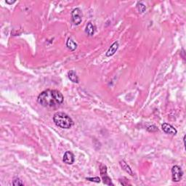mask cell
I'll return each mask as SVG.
<instances>
[{"mask_svg": "<svg viewBox=\"0 0 186 186\" xmlns=\"http://www.w3.org/2000/svg\"><path fill=\"white\" fill-rule=\"evenodd\" d=\"M68 78L70 80L74 83H79V78H78L77 74L74 71H70L68 74Z\"/></svg>", "mask_w": 186, "mask_h": 186, "instance_id": "11", "label": "cell"}, {"mask_svg": "<svg viewBox=\"0 0 186 186\" xmlns=\"http://www.w3.org/2000/svg\"><path fill=\"white\" fill-rule=\"evenodd\" d=\"M15 1H13V2H11V1H8V0H6V3L7 4H9V5H12V4L15 3Z\"/></svg>", "mask_w": 186, "mask_h": 186, "instance_id": "17", "label": "cell"}, {"mask_svg": "<svg viewBox=\"0 0 186 186\" xmlns=\"http://www.w3.org/2000/svg\"><path fill=\"white\" fill-rule=\"evenodd\" d=\"M86 180H89V181L94 182V183H100V179L98 177H87Z\"/></svg>", "mask_w": 186, "mask_h": 186, "instance_id": "15", "label": "cell"}, {"mask_svg": "<svg viewBox=\"0 0 186 186\" xmlns=\"http://www.w3.org/2000/svg\"><path fill=\"white\" fill-rule=\"evenodd\" d=\"M82 16L83 15L80 8L77 7L74 9L71 13V19L73 23L76 25H79L82 21Z\"/></svg>", "mask_w": 186, "mask_h": 186, "instance_id": "3", "label": "cell"}, {"mask_svg": "<svg viewBox=\"0 0 186 186\" xmlns=\"http://www.w3.org/2000/svg\"><path fill=\"white\" fill-rule=\"evenodd\" d=\"M118 48V41H115L112 45L110 46V48H109L108 50L106 52V56L107 57H110V56H112L114 55V54L116 53V52L117 51Z\"/></svg>", "mask_w": 186, "mask_h": 186, "instance_id": "8", "label": "cell"}, {"mask_svg": "<svg viewBox=\"0 0 186 186\" xmlns=\"http://www.w3.org/2000/svg\"><path fill=\"white\" fill-rule=\"evenodd\" d=\"M66 46L68 47V49L71 50V51L75 50L76 49V48H77V44H76V43L71 38L68 39V41H67Z\"/></svg>", "mask_w": 186, "mask_h": 186, "instance_id": "12", "label": "cell"}, {"mask_svg": "<svg viewBox=\"0 0 186 186\" xmlns=\"http://www.w3.org/2000/svg\"><path fill=\"white\" fill-rule=\"evenodd\" d=\"M53 121L58 126L63 129H69L74 125V122L71 117L63 112H58L54 114Z\"/></svg>", "mask_w": 186, "mask_h": 186, "instance_id": "2", "label": "cell"}, {"mask_svg": "<svg viewBox=\"0 0 186 186\" xmlns=\"http://www.w3.org/2000/svg\"><path fill=\"white\" fill-rule=\"evenodd\" d=\"M119 164H120V165H121V167H122V169H123L125 171V172H127V173L129 174V175H132V176H133V175H133L132 171V169L130 168V167H129V166L128 165V164H126V163L125 162V161H124V160H122V161H120Z\"/></svg>", "mask_w": 186, "mask_h": 186, "instance_id": "10", "label": "cell"}, {"mask_svg": "<svg viewBox=\"0 0 186 186\" xmlns=\"http://www.w3.org/2000/svg\"><path fill=\"white\" fill-rule=\"evenodd\" d=\"M13 185L15 186H17V185H23V183L22 181H21V180H20L19 178H17V177H16V178H15L14 180H13Z\"/></svg>", "mask_w": 186, "mask_h": 186, "instance_id": "14", "label": "cell"}, {"mask_svg": "<svg viewBox=\"0 0 186 186\" xmlns=\"http://www.w3.org/2000/svg\"><path fill=\"white\" fill-rule=\"evenodd\" d=\"M63 95L58 90H47L38 96V102L44 107H57L63 102Z\"/></svg>", "mask_w": 186, "mask_h": 186, "instance_id": "1", "label": "cell"}, {"mask_svg": "<svg viewBox=\"0 0 186 186\" xmlns=\"http://www.w3.org/2000/svg\"><path fill=\"white\" fill-rule=\"evenodd\" d=\"M100 168V175L102 178H103L104 184L108 185H114V183L111 181V179L109 177V176L107 174V167H106V166L101 164Z\"/></svg>", "mask_w": 186, "mask_h": 186, "instance_id": "5", "label": "cell"}, {"mask_svg": "<svg viewBox=\"0 0 186 186\" xmlns=\"http://www.w3.org/2000/svg\"><path fill=\"white\" fill-rule=\"evenodd\" d=\"M183 172L179 166H174L172 168V180L175 183L180 181L183 178Z\"/></svg>", "mask_w": 186, "mask_h": 186, "instance_id": "4", "label": "cell"}, {"mask_svg": "<svg viewBox=\"0 0 186 186\" xmlns=\"http://www.w3.org/2000/svg\"><path fill=\"white\" fill-rule=\"evenodd\" d=\"M74 155L72 152L66 151L64 153V156L63 158V162L67 164H72L74 162Z\"/></svg>", "mask_w": 186, "mask_h": 186, "instance_id": "7", "label": "cell"}, {"mask_svg": "<svg viewBox=\"0 0 186 186\" xmlns=\"http://www.w3.org/2000/svg\"><path fill=\"white\" fill-rule=\"evenodd\" d=\"M137 10H138V11L140 12L141 13H144V12L145 11V10H146V7H145V5H144L143 4L141 3V2H139V3H137Z\"/></svg>", "mask_w": 186, "mask_h": 186, "instance_id": "13", "label": "cell"}, {"mask_svg": "<svg viewBox=\"0 0 186 186\" xmlns=\"http://www.w3.org/2000/svg\"><path fill=\"white\" fill-rule=\"evenodd\" d=\"M85 31L89 36H93L95 31V25H93L91 22H89L87 24V26H86Z\"/></svg>", "mask_w": 186, "mask_h": 186, "instance_id": "9", "label": "cell"}, {"mask_svg": "<svg viewBox=\"0 0 186 186\" xmlns=\"http://www.w3.org/2000/svg\"><path fill=\"white\" fill-rule=\"evenodd\" d=\"M161 128H162V130L167 134H172V135H175L177 132V129L174 127L173 126H172L171 124L168 123H164L162 125H161Z\"/></svg>", "mask_w": 186, "mask_h": 186, "instance_id": "6", "label": "cell"}, {"mask_svg": "<svg viewBox=\"0 0 186 186\" xmlns=\"http://www.w3.org/2000/svg\"><path fill=\"white\" fill-rule=\"evenodd\" d=\"M148 132H155L158 131V128L156 127V126L154 125H152V126H150L147 129Z\"/></svg>", "mask_w": 186, "mask_h": 186, "instance_id": "16", "label": "cell"}]
</instances>
